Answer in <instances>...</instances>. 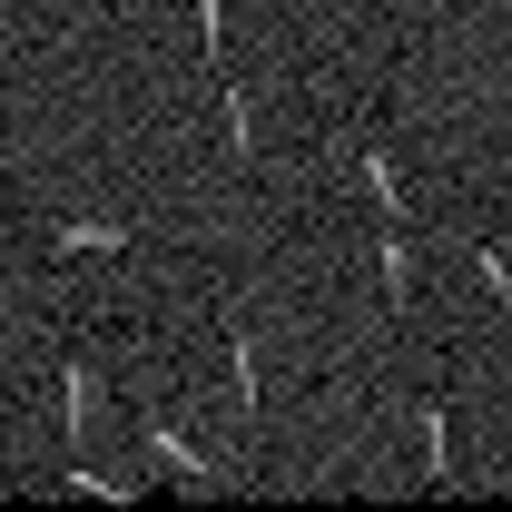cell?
<instances>
[{
  "label": "cell",
  "instance_id": "obj_1",
  "mask_svg": "<svg viewBox=\"0 0 512 512\" xmlns=\"http://www.w3.org/2000/svg\"><path fill=\"white\" fill-rule=\"evenodd\" d=\"M138 444H148V463H158V473H168L178 493H227V463L197 444L178 414H148V424H138Z\"/></svg>",
  "mask_w": 512,
  "mask_h": 512
},
{
  "label": "cell",
  "instance_id": "obj_2",
  "mask_svg": "<svg viewBox=\"0 0 512 512\" xmlns=\"http://www.w3.org/2000/svg\"><path fill=\"white\" fill-rule=\"evenodd\" d=\"M50 384H60V434H69V444H89V434H99V414H109L99 365H89V355H50Z\"/></svg>",
  "mask_w": 512,
  "mask_h": 512
},
{
  "label": "cell",
  "instance_id": "obj_3",
  "mask_svg": "<svg viewBox=\"0 0 512 512\" xmlns=\"http://www.w3.org/2000/svg\"><path fill=\"white\" fill-rule=\"evenodd\" d=\"M375 296H384V316L414 306V227H375Z\"/></svg>",
  "mask_w": 512,
  "mask_h": 512
},
{
  "label": "cell",
  "instance_id": "obj_4",
  "mask_svg": "<svg viewBox=\"0 0 512 512\" xmlns=\"http://www.w3.org/2000/svg\"><path fill=\"white\" fill-rule=\"evenodd\" d=\"M227 394H237V424H266V365L247 325H227Z\"/></svg>",
  "mask_w": 512,
  "mask_h": 512
},
{
  "label": "cell",
  "instance_id": "obj_5",
  "mask_svg": "<svg viewBox=\"0 0 512 512\" xmlns=\"http://www.w3.org/2000/svg\"><path fill=\"white\" fill-rule=\"evenodd\" d=\"M414 434H424V463H434V493H463V463H453V404H414Z\"/></svg>",
  "mask_w": 512,
  "mask_h": 512
},
{
  "label": "cell",
  "instance_id": "obj_6",
  "mask_svg": "<svg viewBox=\"0 0 512 512\" xmlns=\"http://www.w3.org/2000/svg\"><path fill=\"white\" fill-rule=\"evenodd\" d=\"M217 148L247 168L256 158V99H247V79H217Z\"/></svg>",
  "mask_w": 512,
  "mask_h": 512
},
{
  "label": "cell",
  "instance_id": "obj_7",
  "mask_svg": "<svg viewBox=\"0 0 512 512\" xmlns=\"http://www.w3.org/2000/svg\"><path fill=\"white\" fill-rule=\"evenodd\" d=\"M355 178H365V197H375V227H414V197H404V178H394V158H384V148L355 158Z\"/></svg>",
  "mask_w": 512,
  "mask_h": 512
},
{
  "label": "cell",
  "instance_id": "obj_8",
  "mask_svg": "<svg viewBox=\"0 0 512 512\" xmlns=\"http://www.w3.org/2000/svg\"><path fill=\"white\" fill-rule=\"evenodd\" d=\"M50 247H60V256H128V227H119V217H60Z\"/></svg>",
  "mask_w": 512,
  "mask_h": 512
},
{
  "label": "cell",
  "instance_id": "obj_9",
  "mask_svg": "<svg viewBox=\"0 0 512 512\" xmlns=\"http://www.w3.org/2000/svg\"><path fill=\"white\" fill-rule=\"evenodd\" d=\"M188 30H197V60H227V0H188Z\"/></svg>",
  "mask_w": 512,
  "mask_h": 512
},
{
  "label": "cell",
  "instance_id": "obj_10",
  "mask_svg": "<svg viewBox=\"0 0 512 512\" xmlns=\"http://www.w3.org/2000/svg\"><path fill=\"white\" fill-rule=\"evenodd\" d=\"M473 276H483V296H493V306H512V256L493 247V237H473Z\"/></svg>",
  "mask_w": 512,
  "mask_h": 512
}]
</instances>
